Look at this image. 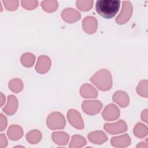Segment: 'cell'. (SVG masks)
Returning a JSON list of instances; mask_svg holds the SVG:
<instances>
[{"label":"cell","instance_id":"1","mask_svg":"<svg viewBox=\"0 0 148 148\" xmlns=\"http://www.w3.org/2000/svg\"><path fill=\"white\" fill-rule=\"evenodd\" d=\"M120 6L119 0H98L96 2L95 9L100 16L109 19L117 14Z\"/></svg>","mask_w":148,"mask_h":148},{"label":"cell","instance_id":"2","mask_svg":"<svg viewBox=\"0 0 148 148\" xmlns=\"http://www.w3.org/2000/svg\"><path fill=\"white\" fill-rule=\"evenodd\" d=\"M90 81L101 91L109 90L112 87V75L106 69H102L97 71L91 77Z\"/></svg>","mask_w":148,"mask_h":148},{"label":"cell","instance_id":"3","mask_svg":"<svg viewBox=\"0 0 148 148\" xmlns=\"http://www.w3.org/2000/svg\"><path fill=\"white\" fill-rule=\"evenodd\" d=\"M46 124L51 130H61L65 127L66 121L62 113L54 112L48 116L46 120Z\"/></svg>","mask_w":148,"mask_h":148},{"label":"cell","instance_id":"4","mask_svg":"<svg viewBox=\"0 0 148 148\" xmlns=\"http://www.w3.org/2000/svg\"><path fill=\"white\" fill-rule=\"evenodd\" d=\"M133 8L132 3L128 1H123L122 3V8L120 14L115 19L118 24H124L126 23L131 18L132 14Z\"/></svg>","mask_w":148,"mask_h":148},{"label":"cell","instance_id":"5","mask_svg":"<svg viewBox=\"0 0 148 148\" xmlns=\"http://www.w3.org/2000/svg\"><path fill=\"white\" fill-rule=\"evenodd\" d=\"M102 106V102L99 100H86L82 104L83 110L88 115H94L98 113Z\"/></svg>","mask_w":148,"mask_h":148},{"label":"cell","instance_id":"6","mask_svg":"<svg viewBox=\"0 0 148 148\" xmlns=\"http://www.w3.org/2000/svg\"><path fill=\"white\" fill-rule=\"evenodd\" d=\"M103 128L109 134L114 135L125 132L128 128L126 123L120 120L114 123H105Z\"/></svg>","mask_w":148,"mask_h":148},{"label":"cell","instance_id":"7","mask_svg":"<svg viewBox=\"0 0 148 148\" xmlns=\"http://www.w3.org/2000/svg\"><path fill=\"white\" fill-rule=\"evenodd\" d=\"M67 119L69 123L75 128L82 130L84 125L80 113L75 109H70L67 113Z\"/></svg>","mask_w":148,"mask_h":148},{"label":"cell","instance_id":"8","mask_svg":"<svg viewBox=\"0 0 148 148\" xmlns=\"http://www.w3.org/2000/svg\"><path fill=\"white\" fill-rule=\"evenodd\" d=\"M120 114L119 108L113 103L108 105L102 112V116L106 121H113L117 120Z\"/></svg>","mask_w":148,"mask_h":148},{"label":"cell","instance_id":"9","mask_svg":"<svg viewBox=\"0 0 148 148\" xmlns=\"http://www.w3.org/2000/svg\"><path fill=\"white\" fill-rule=\"evenodd\" d=\"M51 65L50 58L45 55L40 56L37 60L35 66V70L40 74H44L47 72Z\"/></svg>","mask_w":148,"mask_h":148},{"label":"cell","instance_id":"10","mask_svg":"<svg viewBox=\"0 0 148 148\" xmlns=\"http://www.w3.org/2000/svg\"><path fill=\"white\" fill-rule=\"evenodd\" d=\"M62 18L66 23H72L78 21L80 17V13L73 8H68L61 12Z\"/></svg>","mask_w":148,"mask_h":148},{"label":"cell","instance_id":"11","mask_svg":"<svg viewBox=\"0 0 148 148\" xmlns=\"http://www.w3.org/2000/svg\"><path fill=\"white\" fill-rule=\"evenodd\" d=\"M83 30L87 34H92L95 33L98 28V21L93 16H87L82 21Z\"/></svg>","mask_w":148,"mask_h":148},{"label":"cell","instance_id":"12","mask_svg":"<svg viewBox=\"0 0 148 148\" xmlns=\"http://www.w3.org/2000/svg\"><path fill=\"white\" fill-rule=\"evenodd\" d=\"M18 108V101L16 96L10 95L8 97L6 106L2 109L3 112L9 116L14 114Z\"/></svg>","mask_w":148,"mask_h":148},{"label":"cell","instance_id":"13","mask_svg":"<svg viewBox=\"0 0 148 148\" xmlns=\"http://www.w3.org/2000/svg\"><path fill=\"white\" fill-rule=\"evenodd\" d=\"M113 101L121 108L127 107L130 103V97L125 91L119 90L113 95Z\"/></svg>","mask_w":148,"mask_h":148},{"label":"cell","instance_id":"14","mask_svg":"<svg viewBox=\"0 0 148 148\" xmlns=\"http://www.w3.org/2000/svg\"><path fill=\"white\" fill-rule=\"evenodd\" d=\"M131 142V138L127 134L112 137L110 140L111 145L116 147H127L130 145Z\"/></svg>","mask_w":148,"mask_h":148},{"label":"cell","instance_id":"15","mask_svg":"<svg viewBox=\"0 0 148 148\" xmlns=\"http://www.w3.org/2000/svg\"><path fill=\"white\" fill-rule=\"evenodd\" d=\"M90 142L97 145H101L108 140V136L102 131H95L87 135Z\"/></svg>","mask_w":148,"mask_h":148},{"label":"cell","instance_id":"16","mask_svg":"<svg viewBox=\"0 0 148 148\" xmlns=\"http://www.w3.org/2000/svg\"><path fill=\"white\" fill-rule=\"evenodd\" d=\"M81 96L86 98H95L98 96L97 90L91 84L85 83L80 88Z\"/></svg>","mask_w":148,"mask_h":148},{"label":"cell","instance_id":"17","mask_svg":"<svg viewBox=\"0 0 148 148\" xmlns=\"http://www.w3.org/2000/svg\"><path fill=\"white\" fill-rule=\"evenodd\" d=\"M23 128L20 125L16 124L10 125L7 131V135L12 140H18L23 136Z\"/></svg>","mask_w":148,"mask_h":148},{"label":"cell","instance_id":"18","mask_svg":"<svg viewBox=\"0 0 148 148\" xmlns=\"http://www.w3.org/2000/svg\"><path fill=\"white\" fill-rule=\"evenodd\" d=\"M51 138L53 142L60 146L66 145L69 139V135L64 131L53 132Z\"/></svg>","mask_w":148,"mask_h":148},{"label":"cell","instance_id":"19","mask_svg":"<svg viewBox=\"0 0 148 148\" xmlns=\"http://www.w3.org/2000/svg\"><path fill=\"white\" fill-rule=\"evenodd\" d=\"M42 133L37 130H34L28 132L26 135L27 140L31 144H36L42 139Z\"/></svg>","mask_w":148,"mask_h":148},{"label":"cell","instance_id":"20","mask_svg":"<svg viewBox=\"0 0 148 148\" xmlns=\"http://www.w3.org/2000/svg\"><path fill=\"white\" fill-rule=\"evenodd\" d=\"M9 89L14 93H18L21 91L24 87L23 81L18 78H14L9 82Z\"/></svg>","mask_w":148,"mask_h":148},{"label":"cell","instance_id":"21","mask_svg":"<svg viewBox=\"0 0 148 148\" xmlns=\"http://www.w3.org/2000/svg\"><path fill=\"white\" fill-rule=\"evenodd\" d=\"M147 126L142 123H138L134 128V134L139 138H143L147 135Z\"/></svg>","mask_w":148,"mask_h":148},{"label":"cell","instance_id":"22","mask_svg":"<svg viewBox=\"0 0 148 148\" xmlns=\"http://www.w3.org/2000/svg\"><path fill=\"white\" fill-rule=\"evenodd\" d=\"M86 143L87 141L84 137L79 135H75L72 136L69 147L71 148H79L86 145Z\"/></svg>","mask_w":148,"mask_h":148},{"label":"cell","instance_id":"23","mask_svg":"<svg viewBox=\"0 0 148 148\" xmlns=\"http://www.w3.org/2000/svg\"><path fill=\"white\" fill-rule=\"evenodd\" d=\"M20 61L23 66L28 68L31 67L35 62V56L32 53H25L21 56Z\"/></svg>","mask_w":148,"mask_h":148},{"label":"cell","instance_id":"24","mask_svg":"<svg viewBox=\"0 0 148 148\" xmlns=\"http://www.w3.org/2000/svg\"><path fill=\"white\" fill-rule=\"evenodd\" d=\"M57 1H43L41 2V7L47 12L51 13L56 11L58 8Z\"/></svg>","mask_w":148,"mask_h":148},{"label":"cell","instance_id":"25","mask_svg":"<svg viewBox=\"0 0 148 148\" xmlns=\"http://www.w3.org/2000/svg\"><path fill=\"white\" fill-rule=\"evenodd\" d=\"M94 1L92 0H77L76 2L78 9L86 12L90 10L93 6Z\"/></svg>","mask_w":148,"mask_h":148},{"label":"cell","instance_id":"26","mask_svg":"<svg viewBox=\"0 0 148 148\" xmlns=\"http://www.w3.org/2000/svg\"><path fill=\"white\" fill-rule=\"evenodd\" d=\"M136 92L138 95L142 97L147 98L148 92H147V80L145 79L141 80L137 87H136Z\"/></svg>","mask_w":148,"mask_h":148},{"label":"cell","instance_id":"27","mask_svg":"<svg viewBox=\"0 0 148 148\" xmlns=\"http://www.w3.org/2000/svg\"><path fill=\"white\" fill-rule=\"evenodd\" d=\"M21 6L26 10H33L38 5V1L35 0H23L21 1Z\"/></svg>","mask_w":148,"mask_h":148},{"label":"cell","instance_id":"28","mask_svg":"<svg viewBox=\"0 0 148 148\" xmlns=\"http://www.w3.org/2000/svg\"><path fill=\"white\" fill-rule=\"evenodd\" d=\"M2 2L3 3V5L5 8V9L8 10L10 11H14L16 10L18 6L19 2L18 1L13 0V1H2Z\"/></svg>","mask_w":148,"mask_h":148},{"label":"cell","instance_id":"29","mask_svg":"<svg viewBox=\"0 0 148 148\" xmlns=\"http://www.w3.org/2000/svg\"><path fill=\"white\" fill-rule=\"evenodd\" d=\"M0 131H3L7 126V119L2 113L0 114Z\"/></svg>","mask_w":148,"mask_h":148},{"label":"cell","instance_id":"30","mask_svg":"<svg viewBox=\"0 0 148 148\" xmlns=\"http://www.w3.org/2000/svg\"><path fill=\"white\" fill-rule=\"evenodd\" d=\"M8 145V140L3 134H1L0 135V148L6 147Z\"/></svg>","mask_w":148,"mask_h":148},{"label":"cell","instance_id":"31","mask_svg":"<svg viewBox=\"0 0 148 148\" xmlns=\"http://www.w3.org/2000/svg\"><path fill=\"white\" fill-rule=\"evenodd\" d=\"M147 109H145L141 113V119L142 121L147 123Z\"/></svg>","mask_w":148,"mask_h":148},{"label":"cell","instance_id":"32","mask_svg":"<svg viewBox=\"0 0 148 148\" xmlns=\"http://www.w3.org/2000/svg\"><path fill=\"white\" fill-rule=\"evenodd\" d=\"M136 147H148V145H147V139H146L145 142H142L139 144H138L136 146Z\"/></svg>","mask_w":148,"mask_h":148},{"label":"cell","instance_id":"33","mask_svg":"<svg viewBox=\"0 0 148 148\" xmlns=\"http://www.w3.org/2000/svg\"><path fill=\"white\" fill-rule=\"evenodd\" d=\"M1 106H2L3 105V104L5 103V96L3 95V94L1 92Z\"/></svg>","mask_w":148,"mask_h":148}]
</instances>
